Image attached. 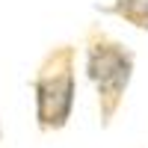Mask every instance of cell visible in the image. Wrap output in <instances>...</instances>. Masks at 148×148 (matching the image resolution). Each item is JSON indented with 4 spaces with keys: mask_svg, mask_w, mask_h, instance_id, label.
I'll return each mask as SVG.
<instances>
[{
    "mask_svg": "<svg viewBox=\"0 0 148 148\" xmlns=\"http://www.w3.org/2000/svg\"><path fill=\"white\" fill-rule=\"evenodd\" d=\"M101 15H113L130 24L133 30L148 33V0H110L107 6H95Z\"/></svg>",
    "mask_w": 148,
    "mask_h": 148,
    "instance_id": "3",
    "label": "cell"
},
{
    "mask_svg": "<svg viewBox=\"0 0 148 148\" xmlns=\"http://www.w3.org/2000/svg\"><path fill=\"white\" fill-rule=\"evenodd\" d=\"M77 104V45L59 42L42 53L33 74V119L42 133L62 130Z\"/></svg>",
    "mask_w": 148,
    "mask_h": 148,
    "instance_id": "2",
    "label": "cell"
},
{
    "mask_svg": "<svg viewBox=\"0 0 148 148\" xmlns=\"http://www.w3.org/2000/svg\"><path fill=\"white\" fill-rule=\"evenodd\" d=\"M83 68L89 83L95 86L98 121L101 127H110L130 89L133 71H136V51L113 39L101 24H89L83 36Z\"/></svg>",
    "mask_w": 148,
    "mask_h": 148,
    "instance_id": "1",
    "label": "cell"
},
{
    "mask_svg": "<svg viewBox=\"0 0 148 148\" xmlns=\"http://www.w3.org/2000/svg\"><path fill=\"white\" fill-rule=\"evenodd\" d=\"M0 142H3V127H0Z\"/></svg>",
    "mask_w": 148,
    "mask_h": 148,
    "instance_id": "4",
    "label": "cell"
}]
</instances>
